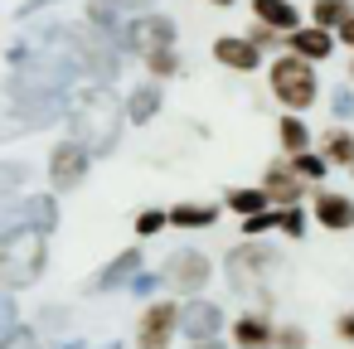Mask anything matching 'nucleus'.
<instances>
[{
    "mask_svg": "<svg viewBox=\"0 0 354 349\" xmlns=\"http://www.w3.org/2000/svg\"><path fill=\"white\" fill-rule=\"evenodd\" d=\"M218 330H223V310H218L214 301L194 296L189 305H180V334H185L189 344H199V339H218Z\"/></svg>",
    "mask_w": 354,
    "mask_h": 349,
    "instance_id": "nucleus-10",
    "label": "nucleus"
},
{
    "mask_svg": "<svg viewBox=\"0 0 354 349\" xmlns=\"http://www.w3.org/2000/svg\"><path fill=\"white\" fill-rule=\"evenodd\" d=\"M272 93H277V102H286L291 112H306V107L315 102V73H310V64L296 59V54L277 59V64H272Z\"/></svg>",
    "mask_w": 354,
    "mask_h": 349,
    "instance_id": "nucleus-5",
    "label": "nucleus"
},
{
    "mask_svg": "<svg viewBox=\"0 0 354 349\" xmlns=\"http://www.w3.org/2000/svg\"><path fill=\"white\" fill-rule=\"evenodd\" d=\"M339 39H344V44H354V15H349V20L339 25Z\"/></svg>",
    "mask_w": 354,
    "mask_h": 349,
    "instance_id": "nucleus-37",
    "label": "nucleus"
},
{
    "mask_svg": "<svg viewBox=\"0 0 354 349\" xmlns=\"http://www.w3.org/2000/svg\"><path fill=\"white\" fill-rule=\"evenodd\" d=\"M44 6H54V0H25V6H20V20H30V15H39Z\"/></svg>",
    "mask_w": 354,
    "mask_h": 349,
    "instance_id": "nucleus-35",
    "label": "nucleus"
},
{
    "mask_svg": "<svg viewBox=\"0 0 354 349\" xmlns=\"http://www.w3.org/2000/svg\"><path fill=\"white\" fill-rule=\"evenodd\" d=\"M160 228H165V214H160V209H146V214L136 218V233H141V238H151V233H160Z\"/></svg>",
    "mask_w": 354,
    "mask_h": 349,
    "instance_id": "nucleus-31",
    "label": "nucleus"
},
{
    "mask_svg": "<svg viewBox=\"0 0 354 349\" xmlns=\"http://www.w3.org/2000/svg\"><path fill=\"white\" fill-rule=\"evenodd\" d=\"M277 136H281V146L296 155V151H306L310 146V131H306V122H296V117H286L281 126H277Z\"/></svg>",
    "mask_w": 354,
    "mask_h": 349,
    "instance_id": "nucleus-23",
    "label": "nucleus"
},
{
    "mask_svg": "<svg viewBox=\"0 0 354 349\" xmlns=\"http://www.w3.org/2000/svg\"><path fill=\"white\" fill-rule=\"evenodd\" d=\"M252 15L267 30H296V6H286V0H252Z\"/></svg>",
    "mask_w": 354,
    "mask_h": 349,
    "instance_id": "nucleus-19",
    "label": "nucleus"
},
{
    "mask_svg": "<svg viewBox=\"0 0 354 349\" xmlns=\"http://www.w3.org/2000/svg\"><path fill=\"white\" fill-rule=\"evenodd\" d=\"M315 223H325V228H354V199L349 194H315Z\"/></svg>",
    "mask_w": 354,
    "mask_h": 349,
    "instance_id": "nucleus-14",
    "label": "nucleus"
},
{
    "mask_svg": "<svg viewBox=\"0 0 354 349\" xmlns=\"http://www.w3.org/2000/svg\"><path fill=\"white\" fill-rule=\"evenodd\" d=\"M335 112L339 117H354V93H335Z\"/></svg>",
    "mask_w": 354,
    "mask_h": 349,
    "instance_id": "nucleus-33",
    "label": "nucleus"
},
{
    "mask_svg": "<svg viewBox=\"0 0 354 349\" xmlns=\"http://www.w3.org/2000/svg\"><path fill=\"white\" fill-rule=\"evenodd\" d=\"M59 349H83V339H68V344H59Z\"/></svg>",
    "mask_w": 354,
    "mask_h": 349,
    "instance_id": "nucleus-39",
    "label": "nucleus"
},
{
    "mask_svg": "<svg viewBox=\"0 0 354 349\" xmlns=\"http://www.w3.org/2000/svg\"><path fill=\"white\" fill-rule=\"evenodd\" d=\"M349 73H354V64H349Z\"/></svg>",
    "mask_w": 354,
    "mask_h": 349,
    "instance_id": "nucleus-42",
    "label": "nucleus"
},
{
    "mask_svg": "<svg viewBox=\"0 0 354 349\" xmlns=\"http://www.w3.org/2000/svg\"><path fill=\"white\" fill-rule=\"evenodd\" d=\"M156 112H160V88H156V83H141V88L127 97V107H122V117H127V122H136V126H141V122H151Z\"/></svg>",
    "mask_w": 354,
    "mask_h": 349,
    "instance_id": "nucleus-17",
    "label": "nucleus"
},
{
    "mask_svg": "<svg viewBox=\"0 0 354 349\" xmlns=\"http://www.w3.org/2000/svg\"><path fill=\"white\" fill-rule=\"evenodd\" d=\"M117 49H175V20L170 15H136L131 25L117 30Z\"/></svg>",
    "mask_w": 354,
    "mask_h": 349,
    "instance_id": "nucleus-7",
    "label": "nucleus"
},
{
    "mask_svg": "<svg viewBox=\"0 0 354 349\" xmlns=\"http://www.w3.org/2000/svg\"><path fill=\"white\" fill-rule=\"evenodd\" d=\"M223 199H228V209H238L243 218H248V214H262V209H267V194H262V189H228Z\"/></svg>",
    "mask_w": 354,
    "mask_h": 349,
    "instance_id": "nucleus-22",
    "label": "nucleus"
},
{
    "mask_svg": "<svg viewBox=\"0 0 354 349\" xmlns=\"http://www.w3.org/2000/svg\"><path fill=\"white\" fill-rule=\"evenodd\" d=\"M233 344H238V349H267V344H272V320H267V315H252V310L238 315V320H233Z\"/></svg>",
    "mask_w": 354,
    "mask_h": 349,
    "instance_id": "nucleus-15",
    "label": "nucleus"
},
{
    "mask_svg": "<svg viewBox=\"0 0 354 349\" xmlns=\"http://www.w3.org/2000/svg\"><path fill=\"white\" fill-rule=\"evenodd\" d=\"M165 223H175V228H214L218 223V209L214 204H175L165 214Z\"/></svg>",
    "mask_w": 354,
    "mask_h": 349,
    "instance_id": "nucleus-18",
    "label": "nucleus"
},
{
    "mask_svg": "<svg viewBox=\"0 0 354 349\" xmlns=\"http://www.w3.org/2000/svg\"><path fill=\"white\" fill-rule=\"evenodd\" d=\"M20 228H35V233H54L59 228V204L49 194H10L0 189V238H10Z\"/></svg>",
    "mask_w": 354,
    "mask_h": 349,
    "instance_id": "nucleus-4",
    "label": "nucleus"
},
{
    "mask_svg": "<svg viewBox=\"0 0 354 349\" xmlns=\"http://www.w3.org/2000/svg\"><path fill=\"white\" fill-rule=\"evenodd\" d=\"M209 276H214V267H209V257L194 252V247H180V252L160 267V286H170V291H180V296H199Z\"/></svg>",
    "mask_w": 354,
    "mask_h": 349,
    "instance_id": "nucleus-6",
    "label": "nucleus"
},
{
    "mask_svg": "<svg viewBox=\"0 0 354 349\" xmlns=\"http://www.w3.org/2000/svg\"><path fill=\"white\" fill-rule=\"evenodd\" d=\"M15 325H20V310H15V301H10L6 291H0V339H6Z\"/></svg>",
    "mask_w": 354,
    "mask_h": 349,
    "instance_id": "nucleus-29",
    "label": "nucleus"
},
{
    "mask_svg": "<svg viewBox=\"0 0 354 349\" xmlns=\"http://www.w3.org/2000/svg\"><path fill=\"white\" fill-rule=\"evenodd\" d=\"M0 349H39V339H35V330H25V325H15L6 339H0Z\"/></svg>",
    "mask_w": 354,
    "mask_h": 349,
    "instance_id": "nucleus-28",
    "label": "nucleus"
},
{
    "mask_svg": "<svg viewBox=\"0 0 354 349\" xmlns=\"http://www.w3.org/2000/svg\"><path fill=\"white\" fill-rule=\"evenodd\" d=\"M136 272H141V247H127V252H117V257H112V262H107L83 291H88V296H97V291H117V286H127Z\"/></svg>",
    "mask_w": 354,
    "mask_h": 349,
    "instance_id": "nucleus-11",
    "label": "nucleus"
},
{
    "mask_svg": "<svg viewBox=\"0 0 354 349\" xmlns=\"http://www.w3.org/2000/svg\"><path fill=\"white\" fill-rule=\"evenodd\" d=\"M20 180H25V165H0V189H10Z\"/></svg>",
    "mask_w": 354,
    "mask_h": 349,
    "instance_id": "nucleus-32",
    "label": "nucleus"
},
{
    "mask_svg": "<svg viewBox=\"0 0 354 349\" xmlns=\"http://www.w3.org/2000/svg\"><path fill=\"white\" fill-rule=\"evenodd\" d=\"M349 6H354V0H315V6H310V15H315V25H320V30H330V25L339 30V25L354 15Z\"/></svg>",
    "mask_w": 354,
    "mask_h": 349,
    "instance_id": "nucleus-20",
    "label": "nucleus"
},
{
    "mask_svg": "<svg viewBox=\"0 0 354 349\" xmlns=\"http://www.w3.org/2000/svg\"><path fill=\"white\" fill-rule=\"evenodd\" d=\"M325 160L354 165V136H349V131H325Z\"/></svg>",
    "mask_w": 354,
    "mask_h": 349,
    "instance_id": "nucleus-21",
    "label": "nucleus"
},
{
    "mask_svg": "<svg viewBox=\"0 0 354 349\" xmlns=\"http://www.w3.org/2000/svg\"><path fill=\"white\" fill-rule=\"evenodd\" d=\"M127 286H131L136 296H156V291H160V272H136Z\"/></svg>",
    "mask_w": 354,
    "mask_h": 349,
    "instance_id": "nucleus-30",
    "label": "nucleus"
},
{
    "mask_svg": "<svg viewBox=\"0 0 354 349\" xmlns=\"http://www.w3.org/2000/svg\"><path fill=\"white\" fill-rule=\"evenodd\" d=\"M209 6H218V10H223V6H233V0H209Z\"/></svg>",
    "mask_w": 354,
    "mask_h": 349,
    "instance_id": "nucleus-40",
    "label": "nucleus"
},
{
    "mask_svg": "<svg viewBox=\"0 0 354 349\" xmlns=\"http://www.w3.org/2000/svg\"><path fill=\"white\" fill-rule=\"evenodd\" d=\"M68 122H73V141L88 155H112L122 136V102L107 83H93L68 102Z\"/></svg>",
    "mask_w": 354,
    "mask_h": 349,
    "instance_id": "nucleus-1",
    "label": "nucleus"
},
{
    "mask_svg": "<svg viewBox=\"0 0 354 349\" xmlns=\"http://www.w3.org/2000/svg\"><path fill=\"white\" fill-rule=\"evenodd\" d=\"M335 330H339V339H349V344H354V310H349V315H339V325H335Z\"/></svg>",
    "mask_w": 354,
    "mask_h": 349,
    "instance_id": "nucleus-34",
    "label": "nucleus"
},
{
    "mask_svg": "<svg viewBox=\"0 0 354 349\" xmlns=\"http://www.w3.org/2000/svg\"><path fill=\"white\" fill-rule=\"evenodd\" d=\"M107 6H117V10H136V6H151V0H107Z\"/></svg>",
    "mask_w": 354,
    "mask_h": 349,
    "instance_id": "nucleus-36",
    "label": "nucleus"
},
{
    "mask_svg": "<svg viewBox=\"0 0 354 349\" xmlns=\"http://www.w3.org/2000/svg\"><path fill=\"white\" fill-rule=\"evenodd\" d=\"M49 243L35 228H20L10 238H0V286H35L44 276Z\"/></svg>",
    "mask_w": 354,
    "mask_h": 349,
    "instance_id": "nucleus-2",
    "label": "nucleus"
},
{
    "mask_svg": "<svg viewBox=\"0 0 354 349\" xmlns=\"http://www.w3.org/2000/svg\"><path fill=\"white\" fill-rule=\"evenodd\" d=\"M291 170H296L301 180H320V175H325V160L310 155V151H296V155H291Z\"/></svg>",
    "mask_w": 354,
    "mask_h": 349,
    "instance_id": "nucleus-26",
    "label": "nucleus"
},
{
    "mask_svg": "<svg viewBox=\"0 0 354 349\" xmlns=\"http://www.w3.org/2000/svg\"><path fill=\"white\" fill-rule=\"evenodd\" d=\"M88 165H93V155H88L78 141H59L54 155H49V180H54V189H73V185H83Z\"/></svg>",
    "mask_w": 354,
    "mask_h": 349,
    "instance_id": "nucleus-9",
    "label": "nucleus"
},
{
    "mask_svg": "<svg viewBox=\"0 0 354 349\" xmlns=\"http://www.w3.org/2000/svg\"><path fill=\"white\" fill-rule=\"evenodd\" d=\"M228 281H233V291H243V296H262L267 291V281H272V272L281 267V252L272 247V243H257V238H248V243H238L233 252H228Z\"/></svg>",
    "mask_w": 354,
    "mask_h": 349,
    "instance_id": "nucleus-3",
    "label": "nucleus"
},
{
    "mask_svg": "<svg viewBox=\"0 0 354 349\" xmlns=\"http://www.w3.org/2000/svg\"><path fill=\"white\" fill-rule=\"evenodd\" d=\"M262 194H267V204H272V199H281V204H296V199H301V175L291 170V160H277V165L267 170V180H262Z\"/></svg>",
    "mask_w": 354,
    "mask_h": 349,
    "instance_id": "nucleus-13",
    "label": "nucleus"
},
{
    "mask_svg": "<svg viewBox=\"0 0 354 349\" xmlns=\"http://www.w3.org/2000/svg\"><path fill=\"white\" fill-rule=\"evenodd\" d=\"M277 233H286V238H301V233H306V214H301L296 204L277 209Z\"/></svg>",
    "mask_w": 354,
    "mask_h": 349,
    "instance_id": "nucleus-25",
    "label": "nucleus"
},
{
    "mask_svg": "<svg viewBox=\"0 0 354 349\" xmlns=\"http://www.w3.org/2000/svg\"><path fill=\"white\" fill-rule=\"evenodd\" d=\"M180 334V305L175 301H156L141 325H136V349H170V339Z\"/></svg>",
    "mask_w": 354,
    "mask_h": 349,
    "instance_id": "nucleus-8",
    "label": "nucleus"
},
{
    "mask_svg": "<svg viewBox=\"0 0 354 349\" xmlns=\"http://www.w3.org/2000/svg\"><path fill=\"white\" fill-rule=\"evenodd\" d=\"M189 349H223L218 339H199V344H189Z\"/></svg>",
    "mask_w": 354,
    "mask_h": 349,
    "instance_id": "nucleus-38",
    "label": "nucleus"
},
{
    "mask_svg": "<svg viewBox=\"0 0 354 349\" xmlns=\"http://www.w3.org/2000/svg\"><path fill=\"white\" fill-rule=\"evenodd\" d=\"M146 68L156 78H170V73H180V59H175V49H146Z\"/></svg>",
    "mask_w": 354,
    "mask_h": 349,
    "instance_id": "nucleus-24",
    "label": "nucleus"
},
{
    "mask_svg": "<svg viewBox=\"0 0 354 349\" xmlns=\"http://www.w3.org/2000/svg\"><path fill=\"white\" fill-rule=\"evenodd\" d=\"M272 344L277 349H306V330L301 325H281V330H272Z\"/></svg>",
    "mask_w": 354,
    "mask_h": 349,
    "instance_id": "nucleus-27",
    "label": "nucleus"
},
{
    "mask_svg": "<svg viewBox=\"0 0 354 349\" xmlns=\"http://www.w3.org/2000/svg\"><path fill=\"white\" fill-rule=\"evenodd\" d=\"M214 59H218L223 68H233V73H252V68L262 64V49H257L252 39L223 35V39H214Z\"/></svg>",
    "mask_w": 354,
    "mask_h": 349,
    "instance_id": "nucleus-12",
    "label": "nucleus"
},
{
    "mask_svg": "<svg viewBox=\"0 0 354 349\" xmlns=\"http://www.w3.org/2000/svg\"><path fill=\"white\" fill-rule=\"evenodd\" d=\"M102 349H122V344H117V339H112V344H102Z\"/></svg>",
    "mask_w": 354,
    "mask_h": 349,
    "instance_id": "nucleus-41",
    "label": "nucleus"
},
{
    "mask_svg": "<svg viewBox=\"0 0 354 349\" xmlns=\"http://www.w3.org/2000/svg\"><path fill=\"white\" fill-rule=\"evenodd\" d=\"M286 44H291V54L306 59V64H310V59H330V49H335L330 30H320V25H315V30H291Z\"/></svg>",
    "mask_w": 354,
    "mask_h": 349,
    "instance_id": "nucleus-16",
    "label": "nucleus"
}]
</instances>
